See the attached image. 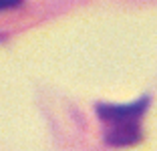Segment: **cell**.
Here are the masks:
<instances>
[{
  "label": "cell",
  "mask_w": 157,
  "mask_h": 151,
  "mask_svg": "<svg viewBox=\"0 0 157 151\" xmlns=\"http://www.w3.org/2000/svg\"><path fill=\"white\" fill-rule=\"evenodd\" d=\"M147 105V97L131 105H99L97 115L105 127V141L113 147L135 145L141 139V117Z\"/></svg>",
  "instance_id": "6da1fadb"
},
{
  "label": "cell",
  "mask_w": 157,
  "mask_h": 151,
  "mask_svg": "<svg viewBox=\"0 0 157 151\" xmlns=\"http://www.w3.org/2000/svg\"><path fill=\"white\" fill-rule=\"evenodd\" d=\"M22 0H0V10H6V8H14L18 6Z\"/></svg>",
  "instance_id": "7a4b0ae2"
}]
</instances>
